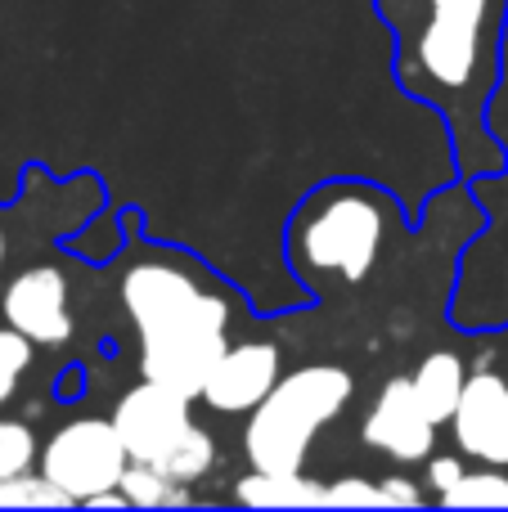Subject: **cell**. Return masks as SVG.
<instances>
[{
    "label": "cell",
    "mask_w": 508,
    "mask_h": 512,
    "mask_svg": "<svg viewBox=\"0 0 508 512\" xmlns=\"http://www.w3.org/2000/svg\"><path fill=\"white\" fill-rule=\"evenodd\" d=\"M36 463V436L27 423L0 414V481L18 477V472H32Z\"/></svg>",
    "instance_id": "cell-17"
},
{
    "label": "cell",
    "mask_w": 508,
    "mask_h": 512,
    "mask_svg": "<svg viewBox=\"0 0 508 512\" xmlns=\"http://www.w3.org/2000/svg\"><path fill=\"white\" fill-rule=\"evenodd\" d=\"M450 427H455V441L468 459L508 468V378H500L495 369L468 373Z\"/></svg>",
    "instance_id": "cell-8"
},
{
    "label": "cell",
    "mask_w": 508,
    "mask_h": 512,
    "mask_svg": "<svg viewBox=\"0 0 508 512\" xmlns=\"http://www.w3.org/2000/svg\"><path fill=\"white\" fill-rule=\"evenodd\" d=\"M329 504H360V508H383V490L369 486L360 477H342L338 486H329Z\"/></svg>",
    "instance_id": "cell-18"
},
{
    "label": "cell",
    "mask_w": 508,
    "mask_h": 512,
    "mask_svg": "<svg viewBox=\"0 0 508 512\" xmlns=\"http://www.w3.org/2000/svg\"><path fill=\"white\" fill-rule=\"evenodd\" d=\"M77 499L63 486H54L45 472H18L0 481V508H72Z\"/></svg>",
    "instance_id": "cell-14"
},
{
    "label": "cell",
    "mask_w": 508,
    "mask_h": 512,
    "mask_svg": "<svg viewBox=\"0 0 508 512\" xmlns=\"http://www.w3.org/2000/svg\"><path fill=\"white\" fill-rule=\"evenodd\" d=\"M234 499H239V504H252V508H315V504H329V486H315V481H306L302 472L252 468V477L239 481Z\"/></svg>",
    "instance_id": "cell-12"
},
{
    "label": "cell",
    "mask_w": 508,
    "mask_h": 512,
    "mask_svg": "<svg viewBox=\"0 0 508 512\" xmlns=\"http://www.w3.org/2000/svg\"><path fill=\"white\" fill-rule=\"evenodd\" d=\"M122 495L131 499V508H176L189 504L185 495V481H171L162 468L153 463H131L122 472Z\"/></svg>",
    "instance_id": "cell-13"
},
{
    "label": "cell",
    "mask_w": 508,
    "mask_h": 512,
    "mask_svg": "<svg viewBox=\"0 0 508 512\" xmlns=\"http://www.w3.org/2000/svg\"><path fill=\"white\" fill-rule=\"evenodd\" d=\"M284 378L279 373V346L275 342H239L225 346L216 369L203 382V400L221 414H252L270 387Z\"/></svg>",
    "instance_id": "cell-10"
},
{
    "label": "cell",
    "mask_w": 508,
    "mask_h": 512,
    "mask_svg": "<svg viewBox=\"0 0 508 512\" xmlns=\"http://www.w3.org/2000/svg\"><path fill=\"white\" fill-rule=\"evenodd\" d=\"M428 477H432V486H437V495H441V490H450L459 477H464V468H459V459H432Z\"/></svg>",
    "instance_id": "cell-20"
},
{
    "label": "cell",
    "mask_w": 508,
    "mask_h": 512,
    "mask_svg": "<svg viewBox=\"0 0 508 512\" xmlns=\"http://www.w3.org/2000/svg\"><path fill=\"white\" fill-rule=\"evenodd\" d=\"M374 9L392 32L396 86L446 117L459 171H504L486 108L500 86L508 0H374Z\"/></svg>",
    "instance_id": "cell-1"
},
{
    "label": "cell",
    "mask_w": 508,
    "mask_h": 512,
    "mask_svg": "<svg viewBox=\"0 0 508 512\" xmlns=\"http://www.w3.org/2000/svg\"><path fill=\"white\" fill-rule=\"evenodd\" d=\"M126 468H131V454H126L113 418H77V423L59 427L41 450V472L54 486L68 490L77 504L117 490Z\"/></svg>",
    "instance_id": "cell-6"
},
{
    "label": "cell",
    "mask_w": 508,
    "mask_h": 512,
    "mask_svg": "<svg viewBox=\"0 0 508 512\" xmlns=\"http://www.w3.org/2000/svg\"><path fill=\"white\" fill-rule=\"evenodd\" d=\"M122 306L140 333V373L149 382L203 396L207 373L230 346V297L189 270L180 256L153 252L122 274Z\"/></svg>",
    "instance_id": "cell-2"
},
{
    "label": "cell",
    "mask_w": 508,
    "mask_h": 512,
    "mask_svg": "<svg viewBox=\"0 0 508 512\" xmlns=\"http://www.w3.org/2000/svg\"><path fill=\"white\" fill-rule=\"evenodd\" d=\"M383 504H405V508H414V504H423V495L410 486V481H401V477H392V481H383Z\"/></svg>",
    "instance_id": "cell-19"
},
{
    "label": "cell",
    "mask_w": 508,
    "mask_h": 512,
    "mask_svg": "<svg viewBox=\"0 0 508 512\" xmlns=\"http://www.w3.org/2000/svg\"><path fill=\"white\" fill-rule=\"evenodd\" d=\"M0 315L36 346H63L72 337L68 279L59 265H27L0 292Z\"/></svg>",
    "instance_id": "cell-7"
},
{
    "label": "cell",
    "mask_w": 508,
    "mask_h": 512,
    "mask_svg": "<svg viewBox=\"0 0 508 512\" xmlns=\"http://www.w3.org/2000/svg\"><path fill=\"white\" fill-rule=\"evenodd\" d=\"M32 337H23L14 324L0 328V409L14 400L18 382H23V373L32 369Z\"/></svg>",
    "instance_id": "cell-16"
},
{
    "label": "cell",
    "mask_w": 508,
    "mask_h": 512,
    "mask_svg": "<svg viewBox=\"0 0 508 512\" xmlns=\"http://www.w3.org/2000/svg\"><path fill=\"white\" fill-rule=\"evenodd\" d=\"M414 396H419V405L428 409L432 423H450L459 409V396H464V382H468V369L464 360H459L455 351H432L428 360L414 369Z\"/></svg>",
    "instance_id": "cell-11"
},
{
    "label": "cell",
    "mask_w": 508,
    "mask_h": 512,
    "mask_svg": "<svg viewBox=\"0 0 508 512\" xmlns=\"http://www.w3.org/2000/svg\"><path fill=\"white\" fill-rule=\"evenodd\" d=\"M5 256H9V239H5V230H0V265H5Z\"/></svg>",
    "instance_id": "cell-21"
},
{
    "label": "cell",
    "mask_w": 508,
    "mask_h": 512,
    "mask_svg": "<svg viewBox=\"0 0 508 512\" xmlns=\"http://www.w3.org/2000/svg\"><path fill=\"white\" fill-rule=\"evenodd\" d=\"M392 198L360 180H333L297 203L284 248L293 270L311 288L324 283H365L392 234Z\"/></svg>",
    "instance_id": "cell-3"
},
{
    "label": "cell",
    "mask_w": 508,
    "mask_h": 512,
    "mask_svg": "<svg viewBox=\"0 0 508 512\" xmlns=\"http://www.w3.org/2000/svg\"><path fill=\"white\" fill-rule=\"evenodd\" d=\"M446 508H508V477L495 468L486 472H464L450 490H441Z\"/></svg>",
    "instance_id": "cell-15"
},
{
    "label": "cell",
    "mask_w": 508,
    "mask_h": 512,
    "mask_svg": "<svg viewBox=\"0 0 508 512\" xmlns=\"http://www.w3.org/2000/svg\"><path fill=\"white\" fill-rule=\"evenodd\" d=\"M365 441L396 463H419L432 454L437 423H432L428 409L419 405L410 378H392L378 391L374 409H369V418H365Z\"/></svg>",
    "instance_id": "cell-9"
},
{
    "label": "cell",
    "mask_w": 508,
    "mask_h": 512,
    "mask_svg": "<svg viewBox=\"0 0 508 512\" xmlns=\"http://www.w3.org/2000/svg\"><path fill=\"white\" fill-rule=\"evenodd\" d=\"M351 391L356 382L338 364H302L284 373L270 387V396L248 414V427H243L248 463L261 472H302L315 432L351 405Z\"/></svg>",
    "instance_id": "cell-4"
},
{
    "label": "cell",
    "mask_w": 508,
    "mask_h": 512,
    "mask_svg": "<svg viewBox=\"0 0 508 512\" xmlns=\"http://www.w3.org/2000/svg\"><path fill=\"white\" fill-rule=\"evenodd\" d=\"M113 427L122 436L131 463H153L171 481H198L216 459V445L189 414V396L144 378L113 409Z\"/></svg>",
    "instance_id": "cell-5"
}]
</instances>
